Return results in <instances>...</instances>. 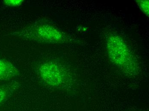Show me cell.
I'll return each instance as SVG.
<instances>
[{
  "label": "cell",
  "instance_id": "obj_7",
  "mask_svg": "<svg viewBox=\"0 0 149 111\" xmlns=\"http://www.w3.org/2000/svg\"><path fill=\"white\" fill-rule=\"evenodd\" d=\"M4 4L11 7H16L20 6L23 3V0H7L4 1Z\"/></svg>",
  "mask_w": 149,
  "mask_h": 111
},
{
  "label": "cell",
  "instance_id": "obj_6",
  "mask_svg": "<svg viewBox=\"0 0 149 111\" xmlns=\"http://www.w3.org/2000/svg\"><path fill=\"white\" fill-rule=\"evenodd\" d=\"M138 6L142 11L147 16H149L148 0H139L136 1Z\"/></svg>",
  "mask_w": 149,
  "mask_h": 111
},
{
  "label": "cell",
  "instance_id": "obj_5",
  "mask_svg": "<svg viewBox=\"0 0 149 111\" xmlns=\"http://www.w3.org/2000/svg\"><path fill=\"white\" fill-rule=\"evenodd\" d=\"M10 94L9 88L5 86L0 87V105L7 101Z\"/></svg>",
  "mask_w": 149,
  "mask_h": 111
},
{
  "label": "cell",
  "instance_id": "obj_3",
  "mask_svg": "<svg viewBox=\"0 0 149 111\" xmlns=\"http://www.w3.org/2000/svg\"><path fill=\"white\" fill-rule=\"evenodd\" d=\"M35 32L40 39L51 42L60 41L63 38L61 32L50 25L40 26L37 28Z\"/></svg>",
  "mask_w": 149,
  "mask_h": 111
},
{
  "label": "cell",
  "instance_id": "obj_4",
  "mask_svg": "<svg viewBox=\"0 0 149 111\" xmlns=\"http://www.w3.org/2000/svg\"><path fill=\"white\" fill-rule=\"evenodd\" d=\"M17 74L18 71L12 64L0 59V80L10 79Z\"/></svg>",
  "mask_w": 149,
  "mask_h": 111
},
{
  "label": "cell",
  "instance_id": "obj_2",
  "mask_svg": "<svg viewBox=\"0 0 149 111\" xmlns=\"http://www.w3.org/2000/svg\"><path fill=\"white\" fill-rule=\"evenodd\" d=\"M39 71L42 80L52 87H58L64 82V72L57 63L53 62L45 63L40 67Z\"/></svg>",
  "mask_w": 149,
  "mask_h": 111
},
{
  "label": "cell",
  "instance_id": "obj_1",
  "mask_svg": "<svg viewBox=\"0 0 149 111\" xmlns=\"http://www.w3.org/2000/svg\"><path fill=\"white\" fill-rule=\"evenodd\" d=\"M107 48L111 60L129 74L137 71V65L134 57L123 39L116 34H110L107 39Z\"/></svg>",
  "mask_w": 149,
  "mask_h": 111
}]
</instances>
